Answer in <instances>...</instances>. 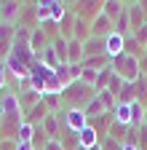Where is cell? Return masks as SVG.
Wrapping results in <instances>:
<instances>
[{
	"label": "cell",
	"instance_id": "4",
	"mask_svg": "<svg viewBox=\"0 0 147 150\" xmlns=\"http://www.w3.org/2000/svg\"><path fill=\"white\" fill-rule=\"evenodd\" d=\"M70 6H72L70 11L75 16H80V19H86L88 24L94 22L96 16H102V0H94V3H91V0L88 3H70Z\"/></svg>",
	"mask_w": 147,
	"mask_h": 150
},
{
	"label": "cell",
	"instance_id": "37",
	"mask_svg": "<svg viewBox=\"0 0 147 150\" xmlns=\"http://www.w3.org/2000/svg\"><path fill=\"white\" fill-rule=\"evenodd\" d=\"M94 150H102V147H99V145H96V147H94Z\"/></svg>",
	"mask_w": 147,
	"mask_h": 150
},
{
	"label": "cell",
	"instance_id": "39",
	"mask_svg": "<svg viewBox=\"0 0 147 150\" xmlns=\"http://www.w3.org/2000/svg\"><path fill=\"white\" fill-rule=\"evenodd\" d=\"M144 54H147V46H144Z\"/></svg>",
	"mask_w": 147,
	"mask_h": 150
},
{
	"label": "cell",
	"instance_id": "2",
	"mask_svg": "<svg viewBox=\"0 0 147 150\" xmlns=\"http://www.w3.org/2000/svg\"><path fill=\"white\" fill-rule=\"evenodd\" d=\"M110 70H113L118 78L123 83H136L142 78V70H139V59H134V56H128V54H120L113 59V64H110Z\"/></svg>",
	"mask_w": 147,
	"mask_h": 150
},
{
	"label": "cell",
	"instance_id": "32",
	"mask_svg": "<svg viewBox=\"0 0 147 150\" xmlns=\"http://www.w3.org/2000/svg\"><path fill=\"white\" fill-rule=\"evenodd\" d=\"M6 86H8V72H6V64L0 62V91H3Z\"/></svg>",
	"mask_w": 147,
	"mask_h": 150
},
{
	"label": "cell",
	"instance_id": "8",
	"mask_svg": "<svg viewBox=\"0 0 147 150\" xmlns=\"http://www.w3.org/2000/svg\"><path fill=\"white\" fill-rule=\"evenodd\" d=\"M126 16H128V27H131V32H136L139 27H144L147 13H144L142 3H126Z\"/></svg>",
	"mask_w": 147,
	"mask_h": 150
},
{
	"label": "cell",
	"instance_id": "12",
	"mask_svg": "<svg viewBox=\"0 0 147 150\" xmlns=\"http://www.w3.org/2000/svg\"><path fill=\"white\" fill-rule=\"evenodd\" d=\"M113 32H115V24L110 22L104 13L91 22V38H107V35H113Z\"/></svg>",
	"mask_w": 147,
	"mask_h": 150
},
{
	"label": "cell",
	"instance_id": "31",
	"mask_svg": "<svg viewBox=\"0 0 147 150\" xmlns=\"http://www.w3.org/2000/svg\"><path fill=\"white\" fill-rule=\"evenodd\" d=\"M40 150H64V147H62L59 139H46V145H43Z\"/></svg>",
	"mask_w": 147,
	"mask_h": 150
},
{
	"label": "cell",
	"instance_id": "29",
	"mask_svg": "<svg viewBox=\"0 0 147 150\" xmlns=\"http://www.w3.org/2000/svg\"><path fill=\"white\" fill-rule=\"evenodd\" d=\"M99 147H102V150H123V142H118V139H113V137H104V139L99 142Z\"/></svg>",
	"mask_w": 147,
	"mask_h": 150
},
{
	"label": "cell",
	"instance_id": "15",
	"mask_svg": "<svg viewBox=\"0 0 147 150\" xmlns=\"http://www.w3.org/2000/svg\"><path fill=\"white\" fill-rule=\"evenodd\" d=\"M123 8H126V3H120V0H104V3H102V13H104L113 24H115V19L123 13Z\"/></svg>",
	"mask_w": 147,
	"mask_h": 150
},
{
	"label": "cell",
	"instance_id": "27",
	"mask_svg": "<svg viewBox=\"0 0 147 150\" xmlns=\"http://www.w3.org/2000/svg\"><path fill=\"white\" fill-rule=\"evenodd\" d=\"M38 27L46 32V38H48L51 43H53V40L59 38V24H56V22H46V24H38Z\"/></svg>",
	"mask_w": 147,
	"mask_h": 150
},
{
	"label": "cell",
	"instance_id": "14",
	"mask_svg": "<svg viewBox=\"0 0 147 150\" xmlns=\"http://www.w3.org/2000/svg\"><path fill=\"white\" fill-rule=\"evenodd\" d=\"M104 46H107V56H110V59H115V56H120V54H123L126 38H123V35H118V32H113V35H107V38H104Z\"/></svg>",
	"mask_w": 147,
	"mask_h": 150
},
{
	"label": "cell",
	"instance_id": "36",
	"mask_svg": "<svg viewBox=\"0 0 147 150\" xmlns=\"http://www.w3.org/2000/svg\"><path fill=\"white\" fill-rule=\"evenodd\" d=\"M0 129H3V112H0Z\"/></svg>",
	"mask_w": 147,
	"mask_h": 150
},
{
	"label": "cell",
	"instance_id": "22",
	"mask_svg": "<svg viewBox=\"0 0 147 150\" xmlns=\"http://www.w3.org/2000/svg\"><path fill=\"white\" fill-rule=\"evenodd\" d=\"M38 62H40V64H46L48 70H56V67H59V59H56V54H53L51 43H48V48H46V51L38 56Z\"/></svg>",
	"mask_w": 147,
	"mask_h": 150
},
{
	"label": "cell",
	"instance_id": "30",
	"mask_svg": "<svg viewBox=\"0 0 147 150\" xmlns=\"http://www.w3.org/2000/svg\"><path fill=\"white\" fill-rule=\"evenodd\" d=\"M131 35L136 38V43H139L142 48L147 46V24H144V27H139V30H136V32H131Z\"/></svg>",
	"mask_w": 147,
	"mask_h": 150
},
{
	"label": "cell",
	"instance_id": "10",
	"mask_svg": "<svg viewBox=\"0 0 147 150\" xmlns=\"http://www.w3.org/2000/svg\"><path fill=\"white\" fill-rule=\"evenodd\" d=\"M0 112H3V115H24L22 105H19V94H16V91L3 94V99H0Z\"/></svg>",
	"mask_w": 147,
	"mask_h": 150
},
{
	"label": "cell",
	"instance_id": "33",
	"mask_svg": "<svg viewBox=\"0 0 147 150\" xmlns=\"http://www.w3.org/2000/svg\"><path fill=\"white\" fill-rule=\"evenodd\" d=\"M0 150H16V142L13 139H0Z\"/></svg>",
	"mask_w": 147,
	"mask_h": 150
},
{
	"label": "cell",
	"instance_id": "21",
	"mask_svg": "<svg viewBox=\"0 0 147 150\" xmlns=\"http://www.w3.org/2000/svg\"><path fill=\"white\" fill-rule=\"evenodd\" d=\"M86 118L88 121H94V118H99V115H104V107H102V102H99V97H94V99H91L88 105H86Z\"/></svg>",
	"mask_w": 147,
	"mask_h": 150
},
{
	"label": "cell",
	"instance_id": "26",
	"mask_svg": "<svg viewBox=\"0 0 147 150\" xmlns=\"http://www.w3.org/2000/svg\"><path fill=\"white\" fill-rule=\"evenodd\" d=\"M110 78H113V70H110V67H107V70H102V72L96 75V83H94V88H96V94L107 88V83H110Z\"/></svg>",
	"mask_w": 147,
	"mask_h": 150
},
{
	"label": "cell",
	"instance_id": "18",
	"mask_svg": "<svg viewBox=\"0 0 147 150\" xmlns=\"http://www.w3.org/2000/svg\"><path fill=\"white\" fill-rule=\"evenodd\" d=\"M67 43L70 40H64V38H56V40L51 43V48H53V54H56V59H59V64H67L70 62V48H67Z\"/></svg>",
	"mask_w": 147,
	"mask_h": 150
},
{
	"label": "cell",
	"instance_id": "42",
	"mask_svg": "<svg viewBox=\"0 0 147 150\" xmlns=\"http://www.w3.org/2000/svg\"><path fill=\"white\" fill-rule=\"evenodd\" d=\"M144 110H147V107H144Z\"/></svg>",
	"mask_w": 147,
	"mask_h": 150
},
{
	"label": "cell",
	"instance_id": "1",
	"mask_svg": "<svg viewBox=\"0 0 147 150\" xmlns=\"http://www.w3.org/2000/svg\"><path fill=\"white\" fill-rule=\"evenodd\" d=\"M96 97V88L83 81H75L70 88L62 91V110H86V105Z\"/></svg>",
	"mask_w": 147,
	"mask_h": 150
},
{
	"label": "cell",
	"instance_id": "11",
	"mask_svg": "<svg viewBox=\"0 0 147 150\" xmlns=\"http://www.w3.org/2000/svg\"><path fill=\"white\" fill-rule=\"evenodd\" d=\"M94 56H107L104 38H88L83 43V59H94Z\"/></svg>",
	"mask_w": 147,
	"mask_h": 150
},
{
	"label": "cell",
	"instance_id": "16",
	"mask_svg": "<svg viewBox=\"0 0 147 150\" xmlns=\"http://www.w3.org/2000/svg\"><path fill=\"white\" fill-rule=\"evenodd\" d=\"M78 139H80V147H86V150H94V147L102 142V137H99L91 126H86V129L80 131V134H78Z\"/></svg>",
	"mask_w": 147,
	"mask_h": 150
},
{
	"label": "cell",
	"instance_id": "24",
	"mask_svg": "<svg viewBox=\"0 0 147 150\" xmlns=\"http://www.w3.org/2000/svg\"><path fill=\"white\" fill-rule=\"evenodd\" d=\"M96 97H99V102H102L104 112H115V107H118V99H115V97H113L110 91H99Z\"/></svg>",
	"mask_w": 147,
	"mask_h": 150
},
{
	"label": "cell",
	"instance_id": "38",
	"mask_svg": "<svg viewBox=\"0 0 147 150\" xmlns=\"http://www.w3.org/2000/svg\"><path fill=\"white\" fill-rule=\"evenodd\" d=\"M78 150H86V147H78Z\"/></svg>",
	"mask_w": 147,
	"mask_h": 150
},
{
	"label": "cell",
	"instance_id": "20",
	"mask_svg": "<svg viewBox=\"0 0 147 150\" xmlns=\"http://www.w3.org/2000/svg\"><path fill=\"white\" fill-rule=\"evenodd\" d=\"M72 24H75V13H67L62 22H59V38H64V40H72Z\"/></svg>",
	"mask_w": 147,
	"mask_h": 150
},
{
	"label": "cell",
	"instance_id": "7",
	"mask_svg": "<svg viewBox=\"0 0 147 150\" xmlns=\"http://www.w3.org/2000/svg\"><path fill=\"white\" fill-rule=\"evenodd\" d=\"M13 35H16V24H6V22H0V62H6V56L11 54Z\"/></svg>",
	"mask_w": 147,
	"mask_h": 150
},
{
	"label": "cell",
	"instance_id": "19",
	"mask_svg": "<svg viewBox=\"0 0 147 150\" xmlns=\"http://www.w3.org/2000/svg\"><path fill=\"white\" fill-rule=\"evenodd\" d=\"M123 54L134 56V59H142V56H144V48L136 43V38H134V35H126V46H123Z\"/></svg>",
	"mask_w": 147,
	"mask_h": 150
},
{
	"label": "cell",
	"instance_id": "17",
	"mask_svg": "<svg viewBox=\"0 0 147 150\" xmlns=\"http://www.w3.org/2000/svg\"><path fill=\"white\" fill-rule=\"evenodd\" d=\"M67 48H70V54H67L70 62H67V64H83V43L72 38V40L67 43Z\"/></svg>",
	"mask_w": 147,
	"mask_h": 150
},
{
	"label": "cell",
	"instance_id": "23",
	"mask_svg": "<svg viewBox=\"0 0 147 150\" xmlns=\"http://www.w3.org/2000/svg\"><path fill=\"white\" fill-rule=\"evenodd\" d=\"M35 19H38V24L51 22V3H35Z\"/></svg>",
	"mask_w": 147,
	"mask_h": 150
},
{
	"label": "cell",
	"instance_id": "3",
	"mask_svg": "<svg viewBox=\"0 0 147 150\" xmlns=\"http://www.w3.org/2000/svg\"><path fill=\"white\" fill-rule=\"evenodd\" d=\"M59 112H62V123L70 131H75V134H80V131L88 126V118H86L83 110H59Z\"/></svg>",
	"mask_w": 147,
	"mask_h": 150
},
{
	"label": "cell",
	"instance_id": "28",
	"mask_svg": "<svg viewBox=\"0 0 147 150\" xmlns=\"http://www.w3.org/2000/svg\"><path fill=\"white\" fill-rule=\"evenodd\" d=\"M120 88H123V81H120L118 75L113 72V78H110V83H107V88H104V91H110V94H113V97L118 99V94H120Z\"/></svg>",
	"mask_w": 147,
	"mask_h": 150
},
{
	"label": "cell",
	"instance_id": "40",
	"mask_svg": "<svg viewBox=\"0 0 147 150\" xmlns=\"http://www.w3.org/2000/svg\"><path fill=\"white\" fill-rule=\"evenodd\" d=\"M144 24H147V19H144Z\"/></svg>",
	"mask_w": 147,
	"mask_h": 150
},
{
	"label": "cell",
	"instance_id": "41",
	"mask_svg": "<svg viewBox=\"0 0 147 150\" xmlns=\"http://www.w3.org/2000/svg\"><path fill=\"white\" fill-rule=\"evenodd\" d=\"M38 150H40V147H38Z\"/></svg>",
	"mask_w": 147,
	"mask_h": 150
},
{
	"label": "cell",
	"instance_id": "9",
	"mask_svg": "<svg viewBox=\"0 0 147 150\" xmlns=\"http://www.w3.org/2000/svg\"><path fill=\"white\" fill-rule=\"evenodd\" d=\"M40 102H43V94H40V91H35V88H30V86L19 88V105H22V112L38 107Z\"/></svg>",
	"mask_w": 147,
	"mask_h": 150
},
{
	"label": "cell",
	"instance_id": "25",
	"mask_svg": "<svg viewBox=\"0 0 147 150\" xmlns=\"http://www.w3.org/2000/svg\"><path fill=\"white\" fill-rule=\"evenodd\" d=\"M32 139H35V126L24 121V123L19 126V134H16V142H32Z\"/></svg>",
	"mask_w": 147,
	"mask_h": 150
},
{
	"label": "cell",
	"instance_id": "35",
	"mask_svg": "<svg viewBox=\"0 0 147 150\" xmlns=\"http://www.w3.org/2000/svg\"><path fill=\"white\" fill-rule=\"evenodd\" d=\"M139 70H142V75H147V54L139 59Z\"/></svg>",
	"mask_w": 147,
	"mask_h": 150
},
{
	"label": "cell",
	"instance_id": "13",
	"mask_svg": "<svg viewBox=\"0 0 147 150\" xmlns=\"http://www.w3.org/2000/svg\"><path fill=\"white\" fill-rule=\"evenodd\" d=\"M48 43H51V40L46 38V32H43L40 27H35V30L30 32V48H32V54H35V56H40V54L48 48Z\"/></svg>",
	"mask_w": 147,
	"mask_h": 150
},
{
	"label": "cell",
	"instance_id": "6",
	"mask_svg": "<svg viewBox=\"0 0 147 150\" xmlns=\"http://www.w3.org/2000/svg\"><path fill=\"white\" fill-rule=\"evenodd\" d=\"M40 129H43L46 139H59V134H62V112H48L43 118V123H40Z\"/></svg>",
	"mask_w": 147,
	"mask_h": 150
},
{
	"label": "cell",
	"instance_id": "5",
	"mask_svg": "<svg viewBox=\"0 0 147 150\" xmlns=\"http://www.w3.org/2000/svg\"><path fill=\"white\" fill-rule=\"evenodd\" d=\"M22 6L19 0H0V22L6 24H16L19 22V13H22Z\"/></svg>",
	"mask_w": 147,
	"mask_h": 150
},
{
	"label": "cell",
	"instance_id": "34",
	"mask_svg": "<svg viewBox=\"0 0 147 150\" xmlns=\"http://www.w3.org/2000/svg\"><path fill=\"white\" fill-rule=\"evenodd\" d=\"M16 150H38L35 142H16Z\"/></svg>",
	"mask_w": 147,
	"mask_h": 150
}]
</instances>
